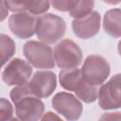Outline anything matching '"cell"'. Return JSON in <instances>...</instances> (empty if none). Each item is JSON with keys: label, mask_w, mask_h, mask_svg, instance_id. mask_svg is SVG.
Masks as SVG:
<instances>
[{"label": "cell", "mask_w": 121, "mask_h": 121, "mask_svg": "<svg viewBox=\"0 0 121 121\" xmlns=\"http://www.w3.org/2000/svg\"><path fill=\"white\" fill-rule=\"evenodd\" d=\"M74 34L80 39H90L96 35L100 28V14L93 11L81 19H74L72 22Z\"/></svg>", "instance_id": "12"}, {"label": "cell", "mask_w": 121, "mask_h": 121, "mask_svg": "<svg viewBox=\"0 0 121 121\" xmlns=\"http://www.w3.org/2000/svg\"><path fill=\"white\" fill-rule=\"evenodd\" d=\"M95 2L94 1H77L74 8L69 11L70 16L75 19H81L89 14H91L93 11Z\"/></svg>", "instance_id": "16"}, {"label": "cell", "mask_w": 121, "mask_h": 121, "mask_svg": "<svg viewBox=\"0 0 121 121\" xmlns=\"http://www.w3.org/2000/svg\"><path fill=\"white\" fill-rule=\"evenodd\" d=\"M17 117L21 121H38L44 112V105L39 97L32 95L22 96L13 101Z\"/></svg>", "instance_id": "8"}, {"label": "cell", "mask_w": 121, "mask_h": 121, "mask_svg": "<svg viewBox=\"0 0 121 121\" xmlns=\"http://www.w3.org/2000/svg\"><path fill=\"white\" fill-rule=\"evenodd\" d=\"M41 121H63L60 117H59L56 113L52 112H47L41 119Z\"/></svg>", "instance_id": "20"}, {"label": "cell", "mask_w": 121, "mask_h": 121, "mask_svg": "<svg viewBox=\"0 0 121 121\" xmlns=\"http://www.w3.org/2000/svg\"><path fill=\"white\" fill-rule=\"evenodd\" d=\"M36 19L29 12H17L10 15L9 27L10 31L20 39H27L35 32Z\"/></svg>", "instance_id": "11"}, {"label": "cell", "mask_w": 121, "mask_h": 121, "mask_svg": "<svg viewBox=\"0 0 121 121\" xmlns=\"http://www.w3.org/2000/svg\"><path fill=\"white\" fill-rule=\"evenodd\" d=\"M12 107L10 103L5 99L4 97L1 98L0 101V121H7L11 118L12 116Z\"/></svg>", "instance_id": "17"}, {"label": "cell", "mask_w": 121, "mask_h": 121, "mask_svg": "<svg viewBox=\"0 0 121 121\" xmlns=\"http://www.w3.org/2000/svg\"><path fill=\"white\" fill-rule=\"evenodd\" d=\"M0 52H1V65L3 66L14 54L15 43L6 34L0 35Z\"/></svg>", "instance_id": "15"}, {"label": "cell", "mask_w": 121, "mask_h": 121, "mask_svg": "<svg viewBox=\"0 0 121 121\" xmlns=\"http://www.w3.org/2000/svg\"><path fill=\"white\" fill-rule=\"evenodd\" d=\"M59 79L63 89L75 92L77 96L85 103H93L98 96L97 88L89 84L83 78L81 70L77 67L60 71Z\"/></svg>", "instance_id": "1"}, {"label": "cell", "mask_w": 121, "mask_h": 121, "mask_svg": "<svg viewBox=\"0 0 121 121\" xmlns=\"http://www.w3.org/2000/svg\"><path fill=\"white\" fill-rule=\"evenodd\" d=\"M53 109L68 121L78 120L82 113L81 102L72 94L60 92L52 98Z\"/></svg>", "instance_id": "7"}, {"label": "cell", "mask_w": 121, "mask_h": 121, "mask_svg": "<svg viewBox=\"0 0 121 121\" xmlns=\"http://www.w3.org/2000/svg\"><path fill=\"white\" fill-rule=\"evenodd\" d=\"M0 7H1V21H3L6 18V16L8 15L9 9H8L5 1H1L0 2Z\"/></svg>", "instance_id": "21"}, {"label": "cell", "mask_w": 121, "mask_h": 121, "mask_svg": "<svg viewBox=\"0 0 121 121\" xmlns=\"http://www.w3.org/2000/svg\"><path fill=\"white\" fill-rule=\"evenodd\" d=\"M6 5L10 11L24 12L27 11L30 14H42L48 10L50 3L48 1H5Z\"/></svg>", "instance_id": "13"}, {"label": "cell", "mask_w": 121, "mask_h": 121, "mask_svg": "<svg viewBox=\"0 0 121 121\" xmlns=\"http://www.w3.org/2000/svg\"><path fill=\"white\" fill-rule=\"evenodd\" d=\"M103 28L107 34L113 38L121 37V9L108 10L103 17Z\"/></svg>", "instance_id": "14"}, {"label": "cell", "mask_w": 121, "mask_h": 121, "mask_svg": "<svg viewBox=\"0 0 121 121\" xmlns=\"http://www.w3.org/2000/svg\"><path fill=\"white\" fill-rule=\"evenodd\" d=\"M98 104L103 110L121 108V73L112 76L100 87Z\"/></svg>", "instance_id": "6"}, {"label": "cell", "mask_w": 121, "mask_h": 121, "mask_svg": "<svg viewBox=\"0 0 121 121\" xmlns=\"http://www.w3.org/2000/svg\"><path fill=\"white\" fill-rule=\"evenodd\" d=\"M54 59L59 68L63 70L76 68L81 63L82 52L75 42L64 39L55 45Z\"/></svg>", "instance_id": "4"}, {"label": "cell", "mask_w": 121, "mask_h": 121, "mask_svg": "<svg viewBox=\"0 0 121 121\" xmlns=\"http://www.w3.org/2000/svg\"><path fill=\"white\" fill-rule=\"evenodd\" d=\"M110 72L111 68L109 62L99 55L88 56L81 68L83 78L93 86L102 84L109 77Z\"/></svg>", "instance_id": "5"}, {"label": "cell", "mask_w": 121, "mask_h": 121, "mask_svg": "<svg viewBox=\"0 0 121 121\" xmlns=\"http://www.w3.org/2000/svg\"><path fill=\"white\" fill-rule=\"evenodd\" d=\"M32 74V67L29 62L15 58L11 60L2 72V79L6 84L23 85L27 82Z\"/></svg>", "instance_id": "9"}, {"label": "cell", "mask_w": 121, "mask_h": 121, "mask_svg": "<svg viewBox=\"0 0 121 121\" xmlns=\"http://www.w3.org/2000/svg\"><path fill=\"white\" fill-rule=\"evenodd\" d=\"M27 86L32 95L39 98L48 97L56 89V75L51 71H37L27 82Z\"/></svg>", "instance_id": "10"}, {"label": "cell", "mask_w": 121, "mask_h": 121, "mask_svg": "<svg viewBox=\"0 0 121 121\" xmlns=\"http://www.w3.org/2000/svg\"><path fill=\"white\" fill-rule=\"evenodd\" d=\"M98 121H121V112H105L99 117Z\"/></svg>", "instance_id": "19"}, {"label": "cell", "mask_w": 121, "mask_h": 121, "mask_svg": "<svg viewBox=\"0 0 121 121\" xmlns=\"http://www.w3.org/2000/svg\"><path fill=\"white\" fill-rule=\"evenodd\" d=\"M7 121H19L17 118H15V117H11L10 119H9V120H7Z\"/></svg>", "instance_id": "23"}, {"label": "cell", "mask_w": 121, "mask_h": 121, "mask_svg": "<svg viewBox=\"0 0 121 121\" xmlns=\"http://www.w3.org/2000/svg\"><path fill=\"white\" fill-rule=\"evenodd\" d=\"M24 55L27 61L40 69H51L55 66L54 53L49 45L36 41H28L24 44Z\"/></svg>", "instance_id": "3"}, {"label": "cell", "mask_w": 121, "mask_h": 121, "mask_svg": "<svg viewBox=\"0 0 121 121\" xmlns=\"http://www.w3.org/2000/svg\"><path fill=\"white\" fill-rule=\"evenodd\" d=\"M77 1H71V0H66V1H52L51 5L53 8L57 10L60 11H70L74 6L76 5Z\"/></svg>", "instance_id": "18"}, {"label": "cell", "mask_w": 121, "mask_h": 121, "mask_svg": "<svg viewBox=\"0 0 121 121\" xmlns=\"http://www.w3.org/2000/svg\"><path fill=\"white\" fill-rule=\"evenodd\" d=\"M117 49H118V52H119V55L121 56V41L118 43V45H117Z\"/></svg>", "instance_id": "22"}, {"label": "cell", "mask_w": 121, "mask_h": 121, "mask_svg": "<svg viewBox=\"0 0 121 121\" xmlns=\"http://www.w3.org/2000/svg\"><path fill=\"white\" fill-rule=\"evenodd\" d=\"M65 21L55 14L47 13L36 19L35 33L43 43L52 44L59 41L65 33Z\"/></svg>", "instance_id": "2"}]
</instances>
